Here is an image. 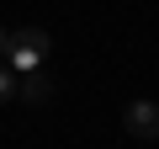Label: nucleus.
I'll return each mask as SVG.
<instances>
[{"label": "nucleus", "mask_w": 159, "mask_h": 149, "mask_svg": "<svg viewBox=\"0 0 159 149\" xmlns=\"http://www.w3.org/2000/svg\"><path fill=\"white\" fill-rule=\"evenodd\" d=\"M6 43H16V48H32V53H53V37L43 32V27H16V32H6Z\"/></svg>", "instance_id": "obj_3"}, {"label": "nucleus", "mask_w": 159, "mask_h": 149, "mask_svg": "<svg viewBox=\"0 0 159 149\" xmlns=\"http://www.w3.org/2000/svg\"><path fill=\"white\" fill-rule=\"evenodd\" d=\"M6 101H16V74L0 64V107H6Z\"/></svg>", "instance_id": "obj_4"}, {"label": "nucleus", "mask_w": 159, "mask_h": 149, "mask_svg": "<svg viewBox=\"0 0 159 149\" xmlns=\"http://www.w3.org/2000/svg\"><path fill=\"white\" fill-rule=\"evenodd\" d=\"M16 96H21L27 107H48V101L58 96V85H53V74L32 69V74H21V80H16Z\"/></svg>", "instance_id": "obj_2"}, {"label": "nucleus", "mask_w": 159, "mask_h": 149, "mask_svg": "<svg viewBox=\"0 0 159 149\" xmlns=\"http://www.w3.org/2000/svg\"><path fill=\"white\" fill-rule=\"evenodd\" d=\"M122 128H127V138H138V144L159 138V101H127V107H122Z\"/></svg>", "instance_id": "obj_1"}, {"label": "nucleus", "mask_w": 159, "mask_h": 149, "mask_svg": "<svg viewBox=\"0 0 159 149\" xmlns=\"http://www.w3.org/2000/svg\"><path fill=\"white\" fill-rule=\"evenodd\" d=\"M0 59H6V32H0Z\"/></svg>", "instance_id": "obj_5"}]
</instances>
